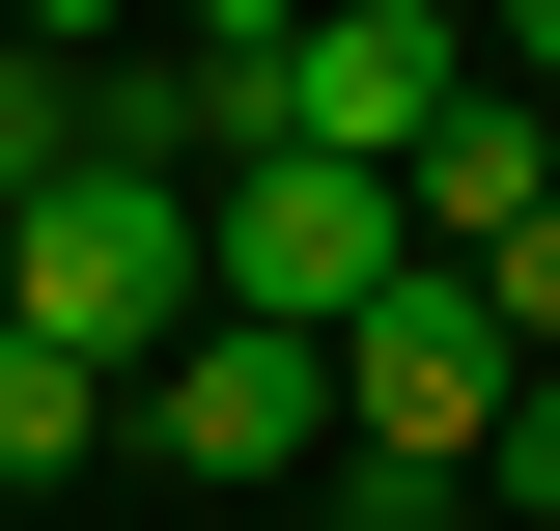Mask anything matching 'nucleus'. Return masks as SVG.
I'll list each match as a JSON object with an SVG mask.
<instances>
[{"label":"nucleus","instance_id":"nucleus-1","mask_svg":"<svg viewBox=\"0 0 560 531\" xmlns=\"http://www.w3.org/2000/svg\"><path fill=\"white\" fill-rule=\"evenodd\" d=\"M0 308L57 335V364H113V392H140V364L224 308V252H197V168H113V140H84L57 197L0 224Z\"/></svg>","mask_w":560,"mask_h":531},{"label":"nucleus","instance_id":"nucleus-2","mask_svg":"<svg viewBox=\"0 0 560 531\" xmlns=\"http://www.w3.org/2000/svg\"><path fill=\"white\" fill-rule=\"evenodd\" d=\"M197 252H224V308H253V335H364V308L420 280V197H393V168H337V140H253V168L197 197Z\"/></svg>","mask_w":560,"mask_h":531},{"label":"nucleus","instance_id":"nucleus-3","mask_svg":"<svg viewBox=\"0 0 560 531\" xmlns=\"http://www.w3.org/2000/svg\"><path fill=\"white\" fill-rule=\"evenodd\" d=\"M504 392H533V364H504V308H477L448 252H420L393 308L337 335V448H420V475H477V420H504Z\"/></svg>","mask_w":560,"mask_h":531},{"label":"nucleus","instance_id":"nucleus-4","mask_svg":"<svg viewBox=\"0 0 560 531\" xmlns=\"http://www.w3.org/2000/svg\"><path fill=\"white\" fill-rule=\"evenodd\" d=\"M140 448H168V475H308V448H337V335H253V308H197L168 364H140Z\"/></svg>","mask_w":560,"mask_h":531},{"label":"nucleus","instance_id":"nucleus-5","mask_svg":"<svg viewBox=\"0 0 560 531\" xmlns=\"http://www.w3.org/2000/svg\"><path fill=\"white\" fill-rule=\"evenodd\" d=\"M448 113H477V28H448V0H308V57H280V140H337V168H420Z\"/></svg>","mask_w":560,"mask_h":531},{"label":"nucleus","instance_id":"nucleus-6","mask_svg":"<svg viewBox=\"0 0 560 531\" xmlns=\"http://www.w3.org/2000/svg\"><path fill=\"white\" fill-rule=\"evenodd\" d=\"M113 448H140V392H113V364L0 335V504H57V475H113Z\"/></svg>","mask_w":560,"mask_h":531},{"label":"nucleus","instance_id":"nucleus-7","mask_svg":"<svg viewBox=\"0 0 560 531\" xmlns=\"http://www.w3.org/2000/svg\"><path fill=\"white\" fill-rule=\"evenodd\" d=\"M393 197H420V252H504V224H533V197H560V168H533V84H477V113L420 140Z\"/></svg>","mask_w":560,"mask_h":531},{"label":"nucleus","instance_id":"nucleus-8","mask_svg":"<svg viewBox=\"0 0 560 531\" xmlns=\"http://www.w3.org/2000/svg\"><path fill=\"white\" fill-rule=\"evenodd\" d=\"M57 168H84V84H57V57H0V224L57 197Z\"/></svg>","mask_w":560,"mask_h":531},{"label":"nucleus","instance_id":"nucleus-9","mask_svg":"<svg viewBox=\"0 0 560 531\" xmlns=\"http://www.w3.org/2000/svg\"><path fill=\"white\" fill-rule=\"evenodd\" d=\"M477 475H504V531H560V364H533V392L477 420Z\"/></svg>","mask_w":560,"mask_h":531},{"label":"nucleus","instance_id":"nucleus-10","mask_svg":"<svg viewBox=\"0 0 560 531\" xmlns=\"http://www.w3.org/2000/svg\"><path fill=\"white\" fill-rule=\"evenodd\" d=\"M477 475H420V448H337V531H448Z\"/></svg>","mask_w":560,"mask_h":531},{"label":"nucleus","instance_id":"nucleus-11","mask_svg":"<svg viewBox=\"0 0 560 531\" xmlns=\"http://www.w3.org/2000/svg\"><path fill=\"white\" fill-rule=\"evenodd\" d=\"M168 57H308V0H168Z\"/></svg>","mask_w":560,"mask_h":531},{"label":"nucleus","instance_id":"nucleus-12","mask_svg":"<svg viewBox=\"0 0 560 531\" xmlns=\"http://www.w3.org/2000/svg\"><path fill=\"white\" fill-rule=\"evenodd\" d=\"M0 28H28V57H84V28H168V0H0Z\"/></svg>","mask_w":560,"mask_h":531},{"label":"nucleus","instance_id":"nucleus-13","mask_svg":"<svg viewBox=\"0 0 560 531\" xmlns=\"http://www.w3.org/2000/svg\"><path fill=\"white\" fill-rule=\"evenodd\" d=\"M477 84H533V113H560V0H504V57H477Z\"/></svg>","mask_w":560,"mask_h":531},{"label":"nucleus","instance_id":"nucleus-14","mask_svg":"<svg viewBox=\"0 0 560 531\" xmlns=\"http://www.w3.org/2000/svg\"><path fill=\"white\" fill-rule=\"evenodd\" d=\"M0 57H28V28H0Z\"/></svg>","mask_w":560,"mask_h":531},{"label":"nucleus","instance_id":"nucleus-15","mask_svg":"<svg viewBox=\"0 0 560 531\" xmlns=\"http://www.w3.org/2000/svg\"><path fill=\"white\" fill-rule=\"evenodd\" d=\"M0 335H28V308H0Z\"/></svg>","mask_w":560,"mask_h":531}]
</instances>
